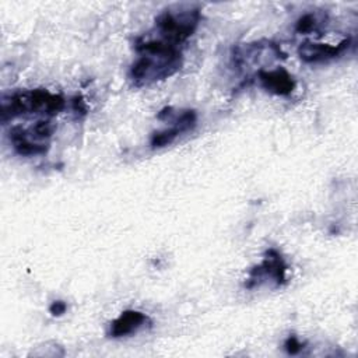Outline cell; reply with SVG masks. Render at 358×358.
<instances>
[{"mask_svg":"<svg viewBox=\"0 0 358 358\" xmlns=\"http://www.w3.org/2000/svg\"><path fill=\"white\" fill-rule=\"evenodd\" d=\"M140 53L130 67V80L136 87L150 85L173 76L182 67L179 46L168 43L152 34H145L136 42Z\"/></svg>","mask_w":358,"mask_h":358,"instance_id":"obj_1","label":"cell"},{"mask_svg":"<svg viewBox=\"0 0 358 358\" xmlns=\"http://www.w3.org/2000/svg\"><path fill=\"white\" fill-rule=\"evenodd\" d=\"M64 108V99L60 95L52 94L46 90L22 91L3 98L1 119H13L25 113H46L49 116L57 115Z\"/></svg>","mask_w":358,"mask_h":358,"instance_id":"obj_2","label":"cell"},{"mask_svg":"<svg viewBox=\"0 0 358 358\" xmlns=\"http://www.w3.org/2000/svg\"><path fill=\"white\" fill-rule=\"evenodd\" d=\"M199 21L200 11L197 8H189L176 13L165 10L157 17L155 34L152 35L175 46H179L193 35L194 29L199 25Z\"/></svg>","mask_w":358,"mask_h":358,"instance_id":"obj_3","label":"cell"},{"mask_svg":"<svg viewBox=\"0 0 358 358\" xmlns=\"http://www.w3.org/2000/svg\"><path fill=\"white\" fill-rule=\"evenodd\" d=\"M350 39H343L338 45H329V43H316L306 41L301 43L298 48L299 57L306 63H317L334 59L340 56L348 48Z\"/></svg>","mask_w":358,"mask_h":358,"instance_id":"obj_4","label":"cell"},{"mask_svg":"<svg viewBox=\"0 0 358 358\" xmlns=\"http://www.w3.org/2000/svg\"><path fill=\"white\" fill-rule=\"evenodd\" d=\"M259 80L264 90L275 95H288L295 88V80L284 69H277L270 71L260 70Z\"/></svg>","mask_w":358,"mask_h":358,"instance_id":"obj_5","label":"cell"},{"mask_svg":"<svg viewBox=\"0 0 358 358\" xmlns=\"http://www.w3.org/2000/svg\"><path fill=\"white\" fill-rule=\"evenodd\" d=\"M285 264H284V260L282 257L280 256V253L274 249H270L267 253H266V257L263 260V263L257 267H255L252 271H250V275H249V280L250 281H256L262 277H271L275 280V282L280 285L284 282L285 280Z\"/></svg>","mask_w":358,"mask_h":358,"instance_id":"obj_6","label":"cell"},{"mask_svg":"<svg viewBox=\"0 0 358 358\" xmlns=\"http://www.w3.org/2000/svg\"><path fill=\"white\" fill-rule=\"evenodd\" d=\"M145 323H150V319L145 313L138 310H124L110 323L109 336L112 337H123L129 336L138 329H141Z\"/></svg>","mask_w":358,"mask_h":358,"instance_id":"obj_7","label":"cell"},{"mask_svg":"<svg viewBox=\"0 0 358 358\" xmlns=\"http://www.w3.org/2000/svg\"><path fill=\"white\" fill-rule=\"evenodd\" d=\"M10 140L13 143L14 150L20 155H27V157L28 155H39V154H45L48 151V144L34 143L29 138L28 131L20 126H15L10 130Z\"/></svg>","mask_w":358,"mask_h":358,"instance_id":"obj_8","label":"cell"},{"mask_svg":"<svg viewBox=\"0 0 358 358\" xmlns=\"http://www.w3.org/2000/svg\"><path fill=\"white\" fill-rule=\"evenodd\" d=\"M182 133L180 127L178 124H175L171 129L162 130V131H155L151 136V147L152 148H161L165 145H169L175 141V138Z\"/></svg>","mask_w":358,"mask_h":358,"instance_id":"obj_9","label":"cell"},{"mask_svg":"<svg viewBox=\"0 0 358 358\" xmlns=\"http://www.w3.org/2000/svg\"><path fill=\"white\" fill-rule=\"evenodd\" d=\"M316 24H317V20L315 14H310V13L303 14L295 22V31L299 34H309L316 28Z\"/></svg>","mask_w":358,"mask_h":358,"instance_id":"obj_10","label":"cell"},{"mask_svg":"<svg viewBox=\"0 0 358 358\" xmlns=\"http://www.w3.org/2000/svg\"><path fill=\"white\" fill-rule=\"evenodd\" d=\"M52 131H53V126L48 120H39L32 127V136H35L36 138H48L50 137Z\"/></svg>","mask_w":358,"mask_h":358,"instance_id":"obj_11","label":"cell"},{"mask_svg":"<svg viewBox=\"0 0 358 358\" xmlns=\"http://www.w3.org/2000/svg\"><path fill=\"white\" fill-rule=\"evenodd\" d=\"M284 347H285V351L289 354V355H296L301 352V350L303 348L302 343L295 337V336H291L287 338V341L284 343Z\"/></svg>","mask_w":358,"mask_h":358,"instance_id":"obj_12","label":"cell"},{"mask_svg":"<svg viewBox=\"0 0 358 358\" xmlns=\"http://www.w3.org/2000/svg\"><path fill=\"white\" fill-rule=\"evenodd\" d=\"M67 310V303L63 301H55L52 302V305L49 306V312L53 316H62L64 312Z\"/></svg>","mask_w":358,"mask_h":358,"instance_id":"obj_13","label":"cell"},{"mask_svg":"<svg viewBox=\"0 0 358 358\" xmlns=\"http://www.w3.org/2000/svg\"><path fill=\"white\" fill-rule=\"evenodd\" d=\"M73 106H74V110L76 112H81V113H85L87 112V108H85V103L83 101L81 96H76L73 99Z\"/></svg>","mask_w":358,"mask_h":358,"instance_id":"obj_14","label":"cell"}]
</instances>
